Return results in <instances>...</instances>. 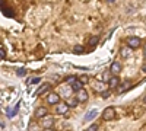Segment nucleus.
<instances>
[{
  "label": "nucleus",
  "instance_id": "obj_1",
  "mask_svg": "<svg viewBox=\"0 0 146 131\" xmlns=\"http://www.w3.org/2000/svg\"><path fill=\"white\" fill-rule=\"evenodd\" d=\"M126 44L130 47V48L137 50L139 47L142 45V41H140V38H139V37H129V38L126 39Z\"/></svg>",
  "mask_w": 146,
  "mask_h": 131
},
{
  "label": "nucleus",
  "instance_id": "obj_2",
  "mask_svg": "<svg viewBox=\"0 0 146 131\" xmlns=\"http://www.w3.org/2000/svg\"><path fill=\"white\" fill-rule=\"evenodd\" d=\"M114 117H115V111H114L113 106H108V108L104 109V112H102V120L104 121H111V120H114Z\"/></svg>",
  "mask_w": 146,
  "mask_h": 131
},
{
  "label": "nucleus",
  "instance_id": "obj_3",
  "mask_svg": "<svg viewBox=\"0 0 146 131\" xmlns=\"http://www.w3.org/2000/svg\"><path fill=\"white\" fill-rule=\"evenodd\" d=\"M107 83H108V88L113 90V89H117V88L120 86V83H121V82H120L118 74H113V76H110V79H108Z\"/></svg>",
  "mask_w": 146,
  "mask_h": 131
},
{
  "label": "nucleus",
  "instance_id": "obj_4",
  "mask_svg": "<svg viewBox=\"0 0 146 131\" xmlns=\"http://www.w3.org/2000/svg\"><path fill=\"white\" fill-rule=\"evenodd\" d=\"M69 108H70V106H69V103L67 102H64V103H57L56 105V112L58 114V115H64L67 111H69Z\"/></svg>",
  "mask_w": 146,
  "mask_h": 131
},
{
  "label": "nucleus",
  "instance_id": "obj_5",
  "mask_svg": "<svg viewBox=\"0 0 146 131\" xmlns=\"http://www.w3.org/2000/svg\"><path fill=\"white\" fill-rule=\"evenodd\" d=\"M51 89V85H50V83H42V85L38 88V89H36L35 90V96H40V95H44V93H47L48 90H50Z\"/></svg>",
  "mask_w": 146,
  "mask_h": 131
},
{
  "label": "nucleus",
  "instance_id": "obj_6",
  "mask_svg": "<svg viewBox=\"0 0 146 131\" xmlns=\"http://www.w3.org/2000/svg\"><path fill=\"white\" fill-rule=\"evenodd\" d=\"M76 98L79 99V102H86V101H88V98H89L88 90H85L83 88H82V89H79V90L76 92Z\"/></svg>",
  "mask_w": 146,
  "mask_h": 131
},
{
  "label": "nucleus",
  "instance_id": "obj_7",
  "mask_svg": "<svg viewBox=\"0 0 146 131\" xmlns=\"http://www.w3.org/2000/svg\"><path fill=\"white\" fill-rule=\"evenodd\" d=\"M35 118H45L47 115H48V111H47V108H44V106H38V108L35 109Z\"/></svg>",
  "mask_w": 146,
  "mask_h": 131
},
{
  "label": "nucleus",
  "instance_id": "obj_8",
  "mask_svg": "<svg viewBox=\"0 0 146 131\" xmlns=\"http://www.w3.org/2000/svg\"><path fill=\"white\" fill-rule=\"evenodd\" d=\"M47 102L50 103V105H57V103L60 102V96H58L57 93L53 92V93H50V95L47 96Z\"/></svg>",
  "mask_w": 146,
  "mask_h": 131
},
{
  "label": "nucleus",
  "instance_id": "obj_9",
  "mask_svg": "<svg viewBox=\"0 0 146 131\" xmlns=\"http://www.w3.org/2000/svg\"><path fill=\"white\" fill-rule=\"evenodd\" d=\"M130 88H131V82H130V80H127V82H124V83H123V85L120 83V86L117 88V92H118V93H123V92L129 90Z\"/></svg>",
  "mask_w": 146,
  "mask_h": 131
},
{
  "label": "nucleus",
  "instance_id": "obj_10",
  "mask_svg": "<svg viewBox=\"0 0 146 131\" xmlns=\"http://www.w3.org/2000/svg\"><path fill=\"white\" fill-rule=\"evenodd\" d=\"M110 71H111L113 74H118V73H121V64H120L118 61H114V63L111 64V67H110Z\"/></svg>",
  "mask_w": 146,
  "mask_h": 131
},
{
  "label": "nucleus",
  "instance_id": "obj_11",
  "mask_svg": "<svg viewBox=\"0 0 146 131\" xmlns=\"http://www.w3.org/2000/svg\"><path fill=\"white\" fill-rule=\"evenodd\" d=\"M82 88H83V83L79 80V77H78V79H76V80L70 85V89H72L73 92H78V90H79V89H82Z\"/></svg>",
  "mask_w": 146,
  "mask_h": 131
},
{
  "label": "nucleus",
  "instance_id": "obj_12",
  "mask_svg": "<svg viewBox=\"0 0 146 131\" xmlns=\"http://www.w3.org/2000/svg\"><path fill=\"white\" fill-rule=\"evenodd\" d=\"M54 125V120L51 117H45V120L42 121V128H45V130H48V128H51Z\"/></svg>",
  "mask_w": 146,
  "mask_h": 131
},
{
  "label": "nucleus",
  "instance_id": "obj_13",
  "mask_svg": "<svg viewBox=\"0 0 146 131\" xmlns=\"http://www.w3.org/2000/svg\"><path fill=\"white\" fill-rule=\"evenodd\" d=\"M98 115V109H91V111H88L86 112V115H85V121H91V120H94V118Z\"/></svg>",
  "mask_w": 146,
  "mask_h": 131
},
{
  "label": "nucleus",
  "instance_id": "obj_14",
  "mask_svg": "<svg viewBox=\"0 0 146 131\" xmlns=\"http://www.w3.org/2000/svg\"><path fill=\"white\" fill-rule=\"evenodd\" d=\"M98 42H100V37H98V35H92V37L88 39V45L89 47H95Z\"/></svg>",
  "mask_w": 146,
  "mask_h": 131
},
{
  "label": "nucleus",
  "instance_id": "obj_15",
  "mask_svg": "<svg viewBox=\"0 0 146 131\" xmlns=\"http://www.w3.org/2000/svg\"><path fill=\"white\" fill-rule=\"evenodd\" d=\"M2 12L6 15V16H13L15 13H13V10H10V9H7V7H5V0H2Z\"/></svg>",
  "mask_w": 146,
  "mask_h": 131
},
{
  "label": "nucleus",
  "instance_id": "obj_16",
  "mask_svg": "<svg viewBox=\"0 0 146 131\" xmlns=\"http://www.w3.org/2000/svg\"><path fill=\"white\" fill-rule=\"evenodd\" d=\"M67 103H69V106H70V108H76V106H78V103H79V99H78L76 96H72V98L67 101Z\"/></svg>",
  "mask_w": 146,
  "mask_h": 131
},
{
  "label": "nucleus",
  "instance_id": "obj_17",
  "mask_svg": "<svg viewBox=\"0 0 146 131\" xmlns=\"http://www.w3.org/2000/svg\"><path fill=\"white\" fill-rule=\"evenodd\" d=\"M76 79H78L76 76H67V77H66L64 80H66V83H67V85H72V83H73V82H75Z\"/></svg>",
  "mask_w": 146,
  "mask_h": 131
},
{
  "label": "nucleus",
  "instance_id": "obj_18",
  "mask_svg": "<svg viewBox=\"0 0 146 131\" xmlns=\"http://www.w3.org/2000/svg\"><path fill=\"white\" fill-rule=\"evenodd\" d=\"M79 80L83 83V85H88V82H89V77L86 76V74H82L80 77H79Z\"/></svg>",
  "mask_w": 146,
  "mask_h": 131
},
{
  "label": "nucleus",
  "instance_id": "obj_19",
  "mask_svg": "<svg viewBox=\"0 0 146 131\" xmlns=\"http://www.w3.org/2000/svg\"><path fill=\"white\" fill-rule=\"evenodd\" d=\"M0 58H2V61L6 60V51H5V47H2V48H0Z\"/></svg>",
  "mask_w": 146,
  "mask_h": 131
},
{
  "label": "nucleus",
  "instance_id": "obj_20",
  "mask_svg": "<svg viewBox=\"0 0 146 131\" xmlns=\"http://www.w3.org/2000/svg\"><path fill=\"white\" fill-rule=\"evenodd\" d=\"M129 48H130V47L127 45V48H123V50H121V55H123V57H129V55H130V51H131V50L127 51Z\"/></svg>",
  "mask_w": 146,
  "mask_h": 131
},
{
  "label": "nucleus",
  "instance_id": "obj_21",
  "mask_svg": "<svg viewBox=\"0 0 146 131\" xmlns=\"http://www.w3.org/2000/svg\"><path fill=\"white\" fill-rule=\"evenodd\" d=\"M73 51L78 53V54H80V53H83V47H82V45H75V48H73Z\"/></svg>",
  "mask_w": 146,
  "mask_h": 131
},
{
  "label": "nucleus",
  "instance_id": "obj_22",
  "mask_svg": "<svg viewBox=\"0 0 146 131\" xmlns=\"http://www.w3.org/2000/svg\"><path fill=\"white\" fill-rule=\"evenodd\" d=\"M16 73H18V76H19V77H23V76L27 74V70H25V68H19V70L16 71Z\"/></svg>",
  "mask_w": 146,
  "mask_h": 131
},
{
  "label": "nucleus",
  "instance_id": "obj_23",
  "mask_svg": "<svg viewBox=\"0 0 146 131\" xmlns=\"http://www.w3.org/2000/svg\"><path fill=\"white\" fill-rule=\"evenodd\" d=\"M110 95H111V89H110V90H102V98L104 99L110 98Z\"/></svg>",
  "mask_w": 146,
  "mask_h": 131
},
{
  "label": "nucleus",
  "instance_id": "obj_24",
  "mask_svg": "<svg viewBox=\"0 0 146 131\" xmlns=\"http://www.w3.org/2000/svg\"><path fill=\"white\" fill-rule=\"evenodd\" d=\"M98 128H100V125H98V124H92V125H89V127H88V130H89V131H95V130H98Z\"/></svg>",
  "mask_w": 146,
  "mask_h": 131
},
{
  "label": "nucleus",
  "instance_id": "obj_25",
  "mask_svg": "<svg viewBox=\"0 0 146 131\" xmlns=\"http://www.w3.org/2000/svg\"><path fill=\"white\" fill-rule=\"evenodd\" d=\"M96 89H100V90L102 92V90H104V83H102V82H100V83H98V86H96Z\"/></svg>",
  "mask_w": 146,
  "mask_h": 131
},
{
  "label": "nucleus",
  "instance_id": "obj_26",
  "mask_svg": "<svg viewBox=\"0 0 146 131\" xmlns=\"http://www.w3.org/2000/svg\"><path fill=\"white\" fill-rule=\"evenodd\" d=\"M41 82V79H38V77H35V79H32V82L31 83H40Z\"/></svg>",
  "mask_w": 146,
  "mask_h": 131
},
{
  "label": "nucleus",
  "instance_id": "obj_27",
  "mask_svg": "<svg viewBox=\"0 0 146 131\" xmlns=\"http://www.w3.org/2000/svg\"><path fill=\"white\" fill-rule=\"evenodd\" d=\"M107 3H115V0H105Z\"/></svg>",
  "mask_w": 146,
  "mask_h": 131
},
{
  "label": "nucleus",
  "instance_id": "obj_28",
  "mask_svg": "<svg viewBox=\"0 0 146 131\" xmlns=\"http://www.w3.org/2000/svg\"><path fill=\"white\" fill-rule=\"evenodd\" d=\"M143 55H145V60H146V45H145V50H143Z\"/></svg>",
  "mask_w": 146,
  "mask_h": 131
},
{
  "label": "nucleus",
  "instance_id": "obj_29",
  "mask_svg": "<svg viewBox=\"0 0 146 131\" xmlns=\"http://www.w3.org/2000/svg\"><path fill=\"white\" fill-rule=\"evenodd\" d=\"M142 71H146V64H145V66L142 67Z\"/></svg>",
  "mask_w": 146,
  "mask_h": 131
},
{
  "label": "nucleus",
  "instance_id": "obj_30",
  "mask_svg": "<svg viewBox=\"0 0 146 131\" xmlns=\"http://www.w3.org/2000/svg\"><path fill=\"white\" fill-rule=\"evenodd\" d=\"M143 102H145V103H146V96H145V98H143Z\"/></svg>",
  "mask_w": 146,
  "mask_h": 131
}]
</instances>
